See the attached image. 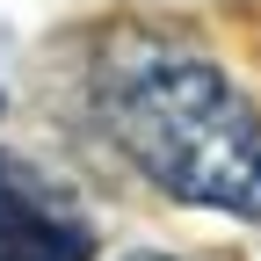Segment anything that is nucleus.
Returning <instances> with one entry per match:
<instances>
[{"label": "nucleus", "instance_id": "1", "mask_svg": "<svg viewBox=\"0 0 261 261\" xmlns=\"http://www.w3.org/2000/svg\"><path fill=\"white\" fill-rule=\"evenodd\" d=\"M94 109L174 203L261 218V116L218 58L174 37H116L94 58Z\"/></svg>", "mask_w": 261, "mask_h": 261}, {"label": "nucleus", "instance_id": "2", "mask_svg": "<svg viewBox=\"0 0 261 261\" xmlns=\"http://www.w3.org/2000/svg\"><path fill=\"white\" fill-rule=\"evenodd\" d=\"M94 225L80 211H65L58 196L0 152V261H87Z\"/></svg>", "mask_w": 261, "mask_h": 261}, {"label": "nucleus", "instance_id": "3", "mask_svg": "<svg viewBox=\"0 0 261 261\" xmlns=\"http://www.w3.org/2000/svg\"><path fill=\"white\" fill-rule=\"evenodd\" d=\"M123 261H174V254H123Z\"/></svg>", "mask_w": 261, "mask_h": 261}]
</instances>
